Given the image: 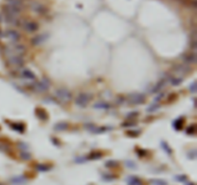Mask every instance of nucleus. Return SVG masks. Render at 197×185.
<instances>
[{
	"instance_id": "obj_1",
	"label": "nucleus",
	"mask_w": 197,
	"mask_h": 185,
	"mask_svg": "<svg viewBox=\"0 0 197 185\" xmlns=\"http://www.w3.org/2000/svg\"><path fill=\"white\" fill-rule=\"evenodd\" d=\"M26 51V47L23 44H8L4 47V55L6 58H10L13 56H23Z\"/></svg>"
},
{
	"instance_id": "obj_2",
	"label": "nucleus",
	"mask_w": 197,
	"mask_h": 185,
	"mask_svg": "<svg viewBox=\"0 0 197 185\" xmlns=\"http://www.w3.org/2000/svg\"><path fill=\"white\" fill-rule=\"evenodd\" d=\"M54 96L58 100L63 102V103H67V102H69L70 100H72L71 92L68 91V89H65V88L57 89L54 92Z\"/></svg>"
},
{
	"instance_id": "obj_3",
	"label": "nucleus",
	"mask_w": 197,
	"mask_h": 185,
	"mask_svg": "<svg viewBox=\"0 0 197 185\" xmlns=\"http://www.w3.org/2000/svg\"><path fill=\"white\" fill-rule=\"evenodd\" d=\"M0 38H3L9 44H16V42H18V41L20 40V34L14 29H8L1 33Z\"/></svg>"
},
{
	"instance_id": "obj_4",
	"label": "nucleus",
	"mask_w": 197,
	"mask_h": 185,
	"mask_svg": "<svg viewBox=\"0 0 197 185\" xmlns=\"http://www.w3.org/2000/svg\"><path fill=\"white\" fill-rule=\"evenodd\" d=\"M50 85H51V82H50V80L48 79V78L47 77H42V78H41L39 81L35 82L34 90L39 92H44L48 91V89L50 88Z\"/></svg>"
},
{
	"instance_id": "obj_5",
	"label": "nucleus",
	"mask_w": 197,
	"mask_h": 185,
	"mask_svg": "<svg viewBox=\"0 0 197 185\" xmlns=\"http://www.w3.org/2000/svg\"><path fill=\"white\" fill-rule=\"evenodd\" d=\"M7 62L8 65L11 68H16V69H22L24 66L25 60L23 58V56H13L10 58H7Z\"/></svg>"
},
{
	"instance_id": "obj_6",
	"label": "nucleus",
	"mask_w": 197,
	"mask_h": 185,
	"mask_svg": "<svg viewBox=\"0 0 197 185\" xmlns=\"http://www.w3.org/2000/svg\"><path fill=\"white\" fill-rule=\"evenodd\" d=\"M127 99H128V102L133 105H138L145 101L144 96L140 94V92H133V94H130L128 96Z\"/></svg>"
},
{
	"instance_id": "obj_7",
	"label": "nucleus",
	"mask_w": 197,
	"mask_h": 185,
	"mask_svg": "<svg viewBox=\"0 0 197 185\" xmlns=\"http://www.w3.org/2000/svg\"><path fill=\"white\" fill-rule=\"evenodd\" d=\"M91 100V96L87 92H81L75 98V103L79 107H86Z\"/></svg>"
},
{
	"instance_id": "obj_8",
	"label": "nucleus",
	"mask_w": 197,
	"mask_h": 185,
	"mask_svg": "<svg viewBox=\"0 0 197 185\" xmlns=\"http://www.w3.org/2000/svg\"><path fill=\"white\" fill-rule=\"evenodd\" d=\"M189 70V66L186 65V64H182V65H178L174 68L173 69V76H177L180 78H183Z\"/></svg>"
},
{
	"instance_id": "obj_9",
	"label": "nucleus",
	"mask_w": 197,
	"mask_h": 185,
	"mask_svg": "<svg viewBox=\"0 0 197 185\" xmlns=\"http://www.w3.org/2000/svg\"><path fill=\"white\" fill-rule=\"evenodd\" d=\"M19 75L22 79L28 81V82H34L36 80V74L32 72L31 69H20Z\"/></svg>"
},
{
	"instance_id": "obj_10",
	"label": "nucleus",
	"mask_w": 197,
	"mask_h": 185,
	"mask_svg": "<svg viewBox=\"0 0 197 185\" xmlns=\"http://www.w3.org/2000/svg\"><path fill=\"white\" fill-rule=\"evenodd\" d=\"M23 30L27 33H35L39 29V24L33 20H26L22 24Z\"/></svg>"
},
{
	"instance_id": "obj_11",
	"label": "nucleus",
	"mask_w": 197,
	"mask_h": 185,
	"mask_svg": "<svg viewBox=\"0 0 197 185\" xmlns=\"http://www.w3.org/2000/svg\"><path fill=\"white\" fill-rule=\"evenodd\" d=\"M31 10L34 13L38 14V15H42V14H44V12L46 11L45 7L40 2H33L31 4Z\"/></svg>"
},
{
	"instance_id": "obj_12",
	"label": "nucleus",
	"mask_w": 197,
	"mask_h": 185,
	"mask_svg": "<svg viewBox=\"0 0 197 185\" xmlns=\"http://www.w3.org/2000/svg\"><path fill=\"white\" fill-rule=\"evenodd\" d=\"M6 6H10L13 7V8L22 10L23 1L22 0H6Z\"/></svg>"
},
{
	"instance_id": "obj_13",
	"label": "nucleus",
	"mask_w": 197,
	"mask_h": 185,
	"mask_svg": "<svg viewBox=\"0 0 197 185\" xmlns=\"http://www.w3.org/2000/svg\"><path fill=\"white\" fill-rule=\"evenodd\" d=\"M183 60H184V64L189 66V65L194 64L196 62V56H195L194 52L193 53H187L183 57Z\"/></svg>"
},
{
	"instance_id": "obj_14",
	"label": "nucleus",
	"mask_w": 197,
	"mask_h": 185,
	"mask_svg": "<svg viewBox=\"0 0 197 185\" xmlns=\"http://www.w3.org/2000/svg\"><path fill=\"white\" fill-rule=\"evenodd\" d=\"M46 39H47V37L45 36V35H38V36H36V37L33 38L32 44L34 45H40L43 44Z\"/></svg>"
},
{
	"instance_id": "obj_15",
	"label": "nucleus",
	"mask_w": 197,
	"mask_h": 185,
	"mask_svg": "<svg viewBox=\"0 0 197 185\" xmlns=\"http://www.w3.org/2000/svg\"><path fill=\"white\" fill-rule=\"evenodd\" d=\"M165 83H166V80H160V82H158L155 86H154V88L152 89V92H160V90H162L164 87V85H165Z\"/></svg>"
},
{
	"instance_id": "obj_16",
	"label": "nucleus",
	"mask_w": 197,
	"mask_h": 185,
	"mask_svg": "<svg viewBox=\"0 0 197 185\" xmlns=\"http://www.w3.org/2000/svg\"><path fill=\"white\" fill-rule=\"evenodd\" d=\"M182 81H183V78H180V77H177V76H171L170 77V79H169V83L172 85V86H179V85L182 83Z\"/></svg>"
},
{
	"instance_id": "obj_17",
	"label": "nucleus",
	"mask_w": 197,
	"mask_h": 185,
	"mask_svg": "<svg viewBox=\"0 0 197 185\" xmlns=\"http://www.w3.org/2000/svg\"><path fill=\"white\" fill-rule=\"evenodd\" d=\"M94 108H97V109H108L110 108V105L106 102H97L94 104Z\"/></svg>"
},
{
	"instance_id": "obj_18",
	"label": "nucleus",
	"mask_w": 197,
	"mask_h": 185,
	"mask_svg": "<svg viewBox=\"0 0 197 185\" xmlns=\"http://www.w3.org/2000/svg\"><path fill=\"white\" fill-rule=\"evenodd\" d=\"M67 127H68V124L65 123H60L55 126V128L56 130H64L67 129Z\"/></svg>"
},
{
	"instance_id": "obj_19",
	"label": "nucleus",
	"mask_w": 197,
	"mask_h": 185,
	"mask_svg": "<svg viewBox=\"0 0 197 185\" xmlns=\"http://www.w3.org/2000/svg\"><path fill=\"white\" fill-rule=\"evenodd\" d=\"M20 157L22 158L23 160H28V159L31 158V155H30V153H28L27 152H20Z\"/></svg>"
},
{
	"instance_id": "obj_20",
	"label": "nucleus",
	"mask_w": 197,
	"mask_h": 185,
	"mask_svg": "<svg viewBox=\"0 0 197 185\" xmlns=\"http://www.w3.org/2000/svg\"><path fill=\"white\" fill-rule=\"evenodd\" d=\"M129 184L130 185H141V181L137 179H133L132 180L129 181Z\"/></svg>"
},
{
	"instance_id": "obj_21",
	"label": "nucleus",
	"mask_w": 197,
	"mask_h": 185,
	"mask_svg": "<svg viewBox=\"0 0 197 185\" xmlns=\"http://www.w3.org/2000/svg\"><path fill=\"white\" fill-rule=\"evenodd\" d=\"M152 183L155 185H166V182L164 180H152Z\"/></svg>"
},
{
	"instance_id": "obj_22",
	"label": "nucleus",
	"mask_w": 197,
	"mask_h": 185,
	"mask_svg": "<svg viewBox=\"0 0 197 185\" xmlns=\"http://www.w3.org/2000/svg\"><path fill=\"white\" fill-rule=\"evenodd\" d=\"M196 83H193L191 86H189V91H191V92H194L195 91H196Z\"/></svg>"
},
{
	"instance_id": "obj_23",
	"label": "nucleus",
	"mask_w": 197,
	"mask_h": 185,
	"mask_svg": "<svg viewBox=\"0 0 197 185\" xmlns=\"http://www.w3.org/2000/svg\"><path fill=\"white\" fill-rule=\"evenodd\" d=\"M38 170H40V171H46V170H48V168H46L45 166H39L38 167Z\"/></svg>"
}]
</instances>
